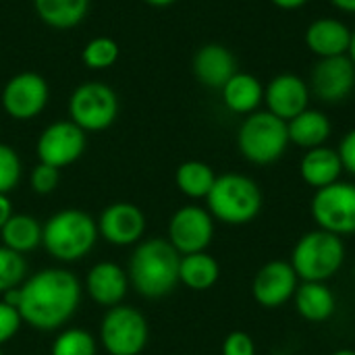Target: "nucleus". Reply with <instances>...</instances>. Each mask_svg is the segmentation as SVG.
I'll return each instance as SVG.
<instances>
[{"instance_id": "nucleus-1", "label": "nucleus", "mask_w": 355, "mask_h": 355, "mask_svg": "<svg viewBox=\"0 0 355 355\" xmlns=\"http://www.w3.org/2000/svg\"><path fill=\"white\" fill-rule=\"evenodd\" d=\"M81 285L64 268H44L21 285L19 314L25 324L37 331H56L77 312Z\"/></svg>"}, {"instance_id": "nucleus-2", "label": "nucleus", "mask_w": 355, "mask_h": 355, "mask_svg": "<svg viewBox=\"0 0 355 355\" xmlns=\"http://www.w3.org/2000/svg\"><path fill=\"white\" fill-rule=\"evenodd\" d=\"M179 264L181 254L168 239L154 237L141 241L129 262V283L144 297H164L179 285Z\"/></svg>"}, {"instance_id": "nucleus-3", "label": "nucleus", "mask_w": 355, "mask_h": 355, "mask_svg": "<svg viewBox=\"0 0 355 355\" xmlns=\"http://www.w3.org/2000/svg\"><path fill=\"white\" fill-rule=\"evenodd\" d=\"M98 223L83 210L67 208L42 225V245L58 262H77L98 241Z\"/></svg>"}, {"instance_id": "nucleus-4", "label": "nucleus", "mask_w": 355, "mask_h": 355, "mask_svg": "<svg viewBox=\"0 0 355 355\" xmlns=\"http://www.w3.org/2000/svg\"><path fill=\"white\" fill-rule=\"evenodd\" d=\"M206 204L214 220L229 227H241L252 223L260 214L262 189L252 177L241 173L216 175Z\"/></svg>"}, {"instance_id": "nucleus-5", "label": "nucleus", "mask_w": 355, "mask_h": 355, "mask_svg": "<svg viewBox=\"0 0 355 355\" xmlns=\"http://www.w3.org/2000/svg\"><path fill=\"white\" fill-rule=\"evenodd\" d=\"M345 262L343 237L314 229L304 233L293 245L289 264L300 281L327 283L333 279Z\"/></svg>"}, {"instance_id": "nucleus-6", "label": "nucleus", "mask_w": 355, "mask_h": 355, "mask_svg": "<svg viewBox=\"0 0 355 355\" xmlns=\"http://www.w3.org/2000/svg\"><path fill=\"white\" fill-rule=\"evenodd\" d=\"M237 148L241 156L256 166L275 164L289 148L287 123L268 110H256L239 125Z\"/></svg>"}, {"instance_id": "nucleus-7", "label": "nucleus", "mask_w": 355, "mask_h": 355, "mask_svg": "<svg viewBox=\"0 0 355 355\" xmlns=\"http://www.w3.org/2000/svg\"><path fill=\"white\" fill-rule=\"evenodd\" d=\"M69 121L85 133L106 131L119 116L116 92L100 81L81 83L69 98Z\"/></svg>"}, {"instance_id": "nucleus-8", "label": "nucleus", "mask_w": 355, "mask_h": 355, "mask_svg": "<svg viewBox=\"0 0 355 355\" xmlns=\"http://www.w3.org/2000/svg\"><path fill=\"white\" fill-rule=\"evenodd\" d=\"M148 320L129 306L108 308L100 324V343L108 355H139L148 345Z\"/></svg>"}, {"instance_id": "nucleus-9", "label": "nucleus", "mask_w": 355, "mask_h": 355, "mask_svg": "<svg viewBox=\"0 0 355 355\" xmlns=\"http://www.w3.org/2000/svg\"><path fill=\"white\" fill-rule=\"evenodd\" d=\"M310 214L318 229L345 237L355 233V183L337 181L316 189L310 202Z\"/></svg>"}, {"instance_id": "nucleus-10", "label": "nucleus", "mask_w": 355, "mask_h": 355, "mask_svg": "<svg viewBox=\"0 0 355 355\" xmlns=\"http://www.w3.org/2000/svg\"><path fill=\"white\" fill-rule=\"evenodd\" d=\"M50 100L48 81L33 71L12 75L2 87V108L15 121H31L44 112Z\"/></svg>"}, {"instance_id": "nucleus-11", "label": "nucleus", "mask_w": 355, "mask_h": 355, "mask_svg": "<svg viewBox=\"0 0 355 355\" xmlns=\"http://www.w3.org/2000/svg\"><path fill=\"white\" fill-rule=\"evenodd\" d=\"M214 237V218L208 208L202 206H183L179 208L168 223V243L181 254L206 252Z\"/></svg>"}, {"instance_id": "nucleus-12", "label": "nucleus", "mask_w": 355, "mask_h": 355, "mask_svg": "<svg viewBox=\"0 0 355 355\" xmlns=\"http://www.w3.org/2000/svg\"><path fill=\"white\" fill-rule=\"evenodd\" d=\"M85 144V131L73 121H54L37 137V158L60 171L83 156Z\"/></svg>"}, {"instance_id": "nucleus-13", "label": "nucleus", "mask_w": 355, "mask_h": 355, "mask_svg": "<svg viewBox=\"0 0 355 355\" xmlns=\"http://www.w3.org/2000/svg\"><path fill=\"white\" fill-rule=\"evenodd\" d=\"M310 94L316 96L324 104H339L355 87V64L345 56L318 58L310 73Z\"/></svg>"}, {"instance_id": "nucleus-14", "label": "nucleus", "mask_w": 355, "mask_h": 355, "mask_svg": "<svg viewBox=\"0 0 355 355\" xmlns=\"http://www.w3.org/2000/svg\"><path fill=\"white\" fill-rule=\"evenodd\" d=\"M300 279L293 266L287 260L266 262L252 281V295L258 306L266 310H275L293 300L297 291Z\"/></svg>"}, {"instance_id": "nucleus-15", "label": "nucleus", "mask_w": 355, "mask_h": 355, "mask_svg": "<svg viewBox=\"0 0 355 355\" xmlns=\"http://www.w3.org/2000/svg\"><path fill=\"white\" fill-rule=\"evenodd\" d=\"M310 96L312 94L308 81L295 73H281L272 77L264 87L266 110L285 123L310 108Z\"/></svg>"}, {"instance_id": "nucleus-16", "label": "nucleus", "mask_w": 355, "mask_h": 355, "mask_svg": "<svg viewBox=\"0 0 355 355\" xmlns=\"http://www.w3.org/2000/svg\"><path fill=\"white\" fill-rule=\"evenodd\" d=\"M146 216L144 212L129 202H116L104 208L98 220V233L110 245H133L144 237Z\"/></svg>"}, {"instance_id": "nucleus-17", "label": "nucleus", "mask_w": 355, "mask_h": 355, "mask_svg": "<svg viewBox=\"0 0 355 355\" xmlns=\"http://www.w3.org/2000/svg\"><path fill=\"white\" fill-rule=\"evenodd\" d=\"M304 40L308 50L318 58L345 56L352 44V29L341 19L322 17L308 25Z\"/></svg>"}, {"instance_id": "nucleus-18", "label": "nucleus", "mask_w": 355, "mask_h": 355, "mask_svg": "<svg viewBox=\"0 0 355 355\" xmlns=\"http://www.w3.org/2000/svg\"><path fill=\"white\" fill-rule=\"evenodd\" d=\"M196 79L210 89H223L225 83L237 73V60L233 52L223 44L202 46L191 62Z\"/></svg>"}, {"instance_id": "nucleus-19", "label": "nucleus", "mask_w": 355, "mask_h": 355, "mask_svg": "<svg viewBox=\"0 0 355 355\" xmlns=\"http://www.w3.org/2000/svg\"><path fill=\"white\" fill-rule=\"evenodd\" d=\"M85 289L98 306L114 308L127 295L129 275L114 262H98L85 277Z\"/></svg>"}, {"instance_id": "nucleus-20", "label": "nucleus", "mask_w": 355, "mask_h": 355, "mask_svg": "<svg viewBox=\"0 0 355 355\" xmlns=\"http://www.w3.org/2000/svg\"><path fill=\"white\" fill-rule=\"evenodd\" d=\"M341 175H343V164L335 148L320 146V148L306 150V154L300 160V177L312 189L329 187L341 181Z\"/></svg>"}, {"instance_id": "nucleus-21", "label": "nucleus", "mask_w": 355, "mask_h": 355, "mask_svg": "<svg viewBox=\"0 0 355 355\" xmlns=\"http://www.w3.org/2000/svg\"><path fill=\"white\" fill-rule=\"evenodd\" d=\"M287 133H289V144L302 150H312V148L327 146L329 137L333 135V123L322 110L306 108L304 112H300L287 123Z\"/></svg>"}, {"instance_id": "nucleus-22", "label": "nucleus", "mask_w": 355, "mask_h": 355, "mask_svg": "<svg viewBox=\"0 0 355 355\" xmlns=\"http://www.w3.org/2000/svg\"><path fill=\"white\" fill-rule=\"evenodd\" d=\"M293 304L297 314L308 322H324L335 314L337 297L327 283L300 281L297 291L293 295Z\"/></svg>"}, {"instance_id": "nucleus-23", "label": "nucleus", "mask_w": 355, "mask_h": 355, "mask_svg": "<svg viewBox=\"0 0 355 355\" xmlns=\"http://www.w3.org/2000/svg\"><path fill=\"white\" fill-rule=\"evenodd\" d=\"M225 106L235 114H252L264 102V85L252 73H235L220 89Z\"/></svg>"}, {"instance_id": "nucleus-24", "label": "nucleus", "mask_w": 355, "mask_h": 355, "mask_svg": "<svg viewBox=\"0 0 355 355\" xmlns=\"http://www.w3.org/2000/svg\"><path fill=\"white\" fill-rule=\"evenodd\" d=\"M35 15L52 29L77 27L89 8V0H33Z\"/></svg>"}, {"instance_id": "nucleus-25", "label": "nucleus", "mask_w": 355, "mask_h": 355, "mask_svg": "<svg viewBox=\"0 0 355 355\" xmlns=\"http://www.w3.org/2000/svg\"><path fill=\"white\" fill-rule=\"evenodd\" d=\"M218 277H220V266L210 254L198 252V254L181 256L179 283H183L187 289L208 291L216 285Z\"/></svg>"}, {"instance_id": "nucleus-26", "label": "nucleus", "mask_w": 355, "mask_h": 355, "mask_svg": "<svg viewBox=\"0 0 355 355\" xmlns=\"http://www.w3.org/2000/svg\"><path fill=\"white\" fill-rule=\"evenodd\" d=\"M0 237L4 248L17 254H27L42 245V225L29 214H12L0 229Z\"/></svg>"}, {"instance_id": "nucleus-27", "label": "nucleus", "mask_w": 355, "mask_h": 355, "mask_svg": "<svg viewBox=\"0 0 355 355\" xmlns=\"http://www.w3.org/2000/svg\"><path fill=\"white\" fill-rule=\"evenodd\" d=\"M214 181H216V173L212 171L210 164L202 160H187L179 164L175 173L177 189L191 200H206Z\"/></svg>"}, {"instance_id": "nucleus-28", "label": "nucleus", "mask_w": 355, "mask_h": 355, "mask_svg": "<svg viewBox=\"0 0 355 355\" xmlns=\"http://www.w3.org/2000/svg\"><path fill=\"white\" fill-rule=\"evenodd\" d=\"M119 54H121V48L116 40L108 35H98L83 46L81 60L92 71H106L119 60Z\"/></svg>"}, {"instance_id": "nucleus-29", "label": "nucleus", "mask_w": 355, "mask_h": 355, "mask_svg": "<svg viewBox=\"0 0 355 355\" xmlns=\"http://www.w3.org/2000/svg\"><path fill=\"white\" fill-rule=\"evenodd\" d=\"M96 339L83 329H67L52 343V355H96Z\"/></svg>"}, {"instance_id": "nucleus-30", "label": "nucleus", "mask_w": 355, "mask_h": 355, "mask_svg": "<svg viewBox=\"0 0 355 355\" xmlns=\"http://www.w3.org/2000/svg\"><path fill=\"white\" fill-rule=\"evenodd\" d=\"M27 277V262L23 254H17L0 245V295L8 289L21 287Z\"/></svg>"}, {"instance_id": "nucleus-31", "label": "nucleus", "mask_w": 355, "mask_h": 355, "mask_svg": "<svg viewBox=\"0 0 355 355\" xmlns=\"http://www.w3.org/2000/svg\"><path fill=\"white\" fill-rule=\"evenodd\" d=\"M21 158L19 154L6 146L0 144V193L8 196L21 181Z\"/></svg>"}, {"instance_id": "nucleus-32", "label": "nucleus", "mask_w": 355, "mask_h": 355, "mask_svg": "<svg viewBox=\"0 0 355 355\" xmlns=\"http://www.w3.org/2000/svg\"><path fill=\"white\" fill-rule=\"evenodd\" d=\"M58 181H60V171L50 164H44V162H40L29 175V185L40 196L52 193L58 187Z\"/></svg>"}, {"instance_id": "nucleus-33", "label": "nucleus", "mask_w": 355, "mask_h": 355, "mask_svg": "<svg viewBox=\"0 0 355 355\" xmlns=\"http://www.w3.org/2000/svg\"><path fill=\"white\" fill-rule=\"evenodd\" d=\"M23 320H21V314L19 310L6 306L2 300H0V345L8 343L21 329Z\"/></svg>"}, {"instance_id": "nucleus-34", "label": "nucleus", "mask_w": 355, "mask_h": 355, "mask_svg": "<svg viewBox=\"0 0 355 355\" xmlns=\"http://www.w3.org/2000/svg\"><path fill=\"white\" fill-rule=\"evenodd\" d=\"M223 355H256V343L248 333L233 331L223 341Z\"/></svg>"}, {"instance_id": "nucleus-35", "label": "nucleus", "mask_w": 355, "mask_h": 355, "mask_svg": "<svg viewBox=\"0 0 355 355\" xmlns=\"http://www.w3.org/2000/svg\"><path fill=\"white\" fill-rule=\"evenodd\" d=\"M337 152H339L343 171L349 173L352 177H355V127L354 129H349V131L343 135V139H341Z\"/></svg>"}, {"instance_id": "nucleus-36", "label": "nucleus", "mask_w": 355, "mask_h": 355, "mask_svg": "<svg viewBox=\"0 0 355 355\" xmlns=\"http://www.w3.org/2000/svg\"><path fill=\"white\" fill-rule=\"evenodd\" d=\"M12 216V206H10V200L8 196L0 193V229L6 225V220Z\"/></svg>"}, {"instance_id": "nucleus-37", "label": "nucleus", "mask_w": 355, "mask_h": 355, "mask_svg": "<svg viewBox=\"0 0 355 355\" xmlns=\"http://www.w3.org/2000/svg\"><path fill=\"white\" fill-rule=\"evenodd\" d=\"M277 8H281V10H297V8H302L304 4H308L310 0H270Z\"/></svg>"}, {"instance_id": "nucleus-38", "label": "nucleus", "mask_w": 355, "mask_h": 355, "mask_svg": "<svg viewBox=\"0 0 355 355\" xmlns=\"http://www.w3.org/2000/svg\"><path fill=\"white\" fill-rule=\"evenodd\" d=\"M331 4L341 10V12H347V15H355V0H331Z\"/></svg>"}, {"instance_id": "nucleus-39", "label": "nucleus", "mask_w": 355, "mask_h": 355, "mask_svg": "<svg viewBox=\"0 0 355 355\" xmlns=\"http://www.w3.org/2000/svg\"><path fill=\"white\" fill-rule=\"evenodd\" d=\"M146 4H150V6H156V8H164V6H171V4H175L177 0H144Z\"/></svg>"}, {"instance_id": "nucleus-40", "label": "nucleus", "mask_w": 355, "mask_h": 355, "mask_svg": "<svg viewBox=\"0 0 355 355\" xmlns=\"http://www.w3.org/2000/svg\"><path fill=\"white\" fill-rule=\"evenodd\" d=\"M347 56L354 60V64H355V29H352V44H349V52H347Z\"/></svg>"}, {"instance_id": "nucleus-41", "label": "nucleus", "mask_w": 355, "mask_h": 355, "mask_svg": "<svg viewBox=\"0 0 355 355\" xmlns=\"http://www.w3.org/2000/svg\"><path fill=\"white\" fill-rule=\"evenodd\" d=\"M331 355H355V349H337L335 354Z\"/></svg>"}, {"instance_id": "nucleus-42", "label": "nucleus", "mask_w": 355, "mask_h": 355, "mask_svg": "<svg viewBox=\"0 0 355 355\" xmlns=\"http://www.w3.org/2000/svg\"><path fill=\"white\" fill-rule=\"evenodd\" d=\"M354 281H355V266H354Z\"/></svg>"}, {"instance_id": "nucleus-43", "label": "nucleus", "mask_w": 355, "mask_h": 355, "mask_svg": "<svg viewBox=\"0 0 355 355\" xmlns=\"http://www.w3.org/2000/svg\"><path fill=\"white\" fill-rule=\"evenodd\" d=\"M0 355H2V354H0Z\"/></svg>"}]
</instances>
